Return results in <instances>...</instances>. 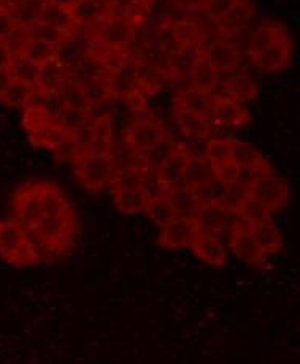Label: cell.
<instances>
[{
  "mask_svg": "<svg viewBox=\"0 0 300 364\" xmlns=\"http://www.w3.org/2000/svg\"><path fill=\"white\" fill-rule=\"evenodd\" d=\"M235 213L239 215V219L248 223H254L264 219H270L271 213L270 208L262 203L259 198L249 195L247 191L242 195V198L235 205Z\"/></svg>",
  "mask_w": 300,
  "mask_h": 364,
  "instance_id": "obj_29",
  "label": "cell"
},
{
  "mask_svg": "<svg viewBox=\"0 0 300 364\" xmlns=\"http://www.w3.org/2000/svg\"><path fill=\"white\" fill-rule=\"evenodd\" d=\"M207 119L212 130L221 132L242 130L251 124V114L245 105L226 95H214Z\"/></svg>",
  "mask_w": 300,
  "mask_h": 364,
  "instance_id": "obj_5",
  "label": "cell"
},
{
  "mask_svg": "<svg viewBox=\"0 0 300 364\" xmlns=\"http://www.w3.org/2000/svg\"><path fill=\"white\" fill-rule=\"evenodd\" d=\"M134 2L138 4V5L145 6V9H148V6H150L152 2H156V0H134Z\"/></svg>",
  "mask_w": 300,
  "mask_h": 364,
  "instance_id": "obj_49",
  "label": "cell"
},
{
  "mask_svg": "<svg viewBox=\"0 0 300 364\" xmlns=\"http://www.w3.org/2000/svg\"><path fill=\"white\" fill-rule=\"evenodd\" d=\"M162 193L172 201V205L175 206L180 215H194L202 205L194 187L190 184L167 187L164 188Z\"/></svg>",
  "mask_w": 300,
  "mask_h": 364,
  "instance_id": "obj_27",
  "label": "cell"
},
{
  "mask_svg": "<svg viewBox=\"0 0 300 364\" xmlns=\"http://www.w3.org/2000/svg\"><path fill=\"white\" fill-rule=\"evenodd\" d=\"M202 230H207L216 236L230 232V228L239 219L235 209L222 205H200L197 213L194 214Z\"/></svg>",
  "mask_w": 300,
  "mask_h": 364,
  "instance_id": "obj_16",
  "label": "cell"
},
{
  "mask_svg": "<svg viewBox=\"0 0 300 364\" xmlns=\"http://www.w3.org/2000/svg\"><path fill=\"white\" fill-rule=\"evenodd\" d=\"M37 21L48 26H53L56 29L64 31L71 35H78V32L81 31L80 26L76 24L71 9L51 4L48 2V0H43V5H41Z\"/></svg>",
  "mask_w": 300,
  "mask_h": 364,
  "instance_id": "obj_22",
  "label": "cell"
},
{
  "mask_svg": "<svg viewBox=\"0 0 300 364\" xmlns=\"http://www.w3.org/2000/svg\"><path fill=\"white\" fill-rule=\"evenodd\" d=\"M207 164L210 166H216L221 164L230 162V148H229V136L208 138L205 144V156Z\"/></svg>",
  "mask_w": 300,
  "mask_h": 364,
  "instance_id": "obj_38",
  "label": "cell"
},
{
  "mask_svg": "<svg viewBox=\"0 0 300 364\" xmlns=\"http://www.w3.org/2000/svg\"><path fill=\"white\" fill-rule=\"evenodd\" d=\"M229 148H230V160L240 168H251V170H259L265 174L275 173L271 166L259 149H256L253 144L243 141L240 138L229 136Z\"/></svg>",
  "mask_w": 300,
  "mask_h": 364,
  "instance_id": "obj_17",
  "label": "cell"
},
{
  "mask_svg": "<svg viewBox=\"0 0 300 364\" xmlns=\"http://www.w3.org/2000/svg\"><path fill=\"white\" fill-rule=\"evenodd\" d=\"M175 121L181 133L191 141H207L212 135V127L208 119L202 114L192 113V111L175 108Z\"/></svg>",
  "mask_w": 300,
  "mask_h": 364,
  "instance_id": "obj_21",
  "label": "cell"
},
{
  "mask_svg": "<svg viewBox=\"0 0 300 364\" xmlns=\"http://www.w3.org/2000/svg\"><path fill=\"white\" fill-rule=\"evenodd\" d=\"M72 162L76 179L86 191L94 193L105 191L108 186H111L118 171L113 151L97 152L75 149L72 154Z\"/></svg>",
  "mask_w": 300,
  "mask_h": 364,
  "instance_id": "obj_2",
  "label": "cell"
},
{
  "mask_svg": "<svg viewBox=\"0 0 300 364\" xmlns=\"http://www.w3.org/2000/svg\"><path fill=\"white\" fill-rule=\"evenodd\" d=\"M247 51L256 68L276 73L289 67L294 55V40L281 23L265 19L251 35Z\"/></svg>",
  "mask_w": 300,
  "mask_h": 364,
  "instance_id": "obj_1",
  "label": "cell"
},
{
  "mask_svg": "<svg viewBox=\"0 0 300 364\" xmlns=\"http://www.w3.org/2000/svg\"><path fill=\"white\" fill-rule=\"evenodd\" d=\"M10 9H9V5H6V2L5 0H0V15H2V13H5V11H9Z\"/></svg>",
  "mask_w": 300,
  "mask_h": 364,
  "instance_id": "obj_50",
  "label": "cell"
},
{
  "mask_svg": "<svg viewBox=\"0 0 300 364\" xmlns=\"http://www.w3.org/2000/svg\"><path fill=\"white\" fill-rule=\"evenodd\" d=\"M234 2L235 0H202V6L207 15L216 21Z\"/></svg>",
  "mask_w": 300,
  "mask_h": 364,
  "instance_id": "obj_43",
  "label": "cell"
},
{
  "mask_svg": "<svg viewBox=\"0 0 300 364\" xmlns=\"http://www.w3.org/2000/svg\"><path fill=\"white\" fill-rule=\"evenodd\" d=\"M192 252L202 262L213 266V268H224L227 264V249L222 244L221 237L216 236L207 230H199L190 244Z\"/></svg>",
  "mask_w": 300,
  "mask_h": 364,
  "instance_id": "obj_15",
  "label": "cell"
},
{
  "mask_svg": "<svg viewBox=\"0 0 300 364\" xmlns=\"http://www.w3.org/2000/svg\"><path fill=\"white\" fill-rule=\"evenodd\" d=\"M31 40V31H29V24H23V23H16L13 26V29L10 33L6 35V38L4 40V43L9 48L10 53L15 54H23L26 45L29 43Z\"/></svg>",
  "mask_w": 300,
  "mask_h": 364,
  "instance_id": "obj_40",
  "label": "cell"
},
{
  "mask_svg": "<svg viewBox=\"0 0 300 364\" xmlns=\"http://www.w3.org/2000/svg\"><path fill=\"white\" fill-rule=\"evenodd\" d=\"M0 257L16 268H31L43 263L29 232L13 219L0 220Z\"/></svg>",
  "mask_w": 300,
  "mask_h": 364,
  "instance_id": "obj_3",
  "label": "cell"
},
{
  "mask_svg": "<svg viewBox=\"0 0 300 364\" xmlns=\"http://www.w3.org/2000/svg\"><path fill=\"white\" fill-rule=\"evenodd\" d=\"M194 154L187 149L175 146L165 154L156 168V179L160 192L167 187L186 184L187 170H190V162Z\"/></svg>",
  "mask_w": 300,
  "mask_h": 364,
  "instance_id": "obj_9",
  "label": "cell"
},
{
  "mask_svg": "<svg viewBox=\"0 0 300 364\" xmlns=\"http://www.w3.org/2000/svg\"><path fill=\"white\" fill-rule=\"evenodd\" d=\"M167 141H169V132L162 122L152 117H138L124 132L125 146L138 156L152 154L167 144Z\"/></svg>",
  "mask_w": 300,
  "mask_h": 364,
  "instance_id": "obj_4",
  "label": "cell"
},
{
  "mask_svg": "<svg viewBox=\"0 0 300 364\" xmlns=\"http://www.w3.org/2000/svg\"><path fill=\"white\" fill-rule=\"evenodd\" d=\"M48 2L56 4V5H61V6H66V9H73V6L78 4V0H48Z\"/></svg>",
  "mask_w": 300,
  "mask_h": 364,
  "instance_id": "obj_47",
  "label": "cell"
},
{
  "mask_svg": "<svg viewBox=\"0 0 300 364\" xmlns=\"http://www.w3.org/2000/svg\"><path fill=\"white\" fill-rule=\"evenodd\" d=\"M111 6L99 2V0H78L72 9V15L80 26V29H94L108 16Z\"/></svg>",
  "mask_w": 300,
  "mask_h": 364,
  "instance_id": "obj_26",
  "label": "cell"
},
{
  "mask_svg": "<svg viewBox=\"0 0 300 364\" xmlns=\"http://www.w3.org/2000/svg\"><path fill=\"white\" fill-rule=\"evenodd\" d=\"M13 220L24 227L27 232L37 225L41 213L40 200V181L26 182L19 186L11 197Z\"/></svg>",
  "mask_w": 300,
  "mask_h": 364,
  "instance_id": "obj_7",
  "label": "cell"
},
{
  "mask_svg": "<svg viewBox=\"0 0 300 364\" xmlns=\"http://www.w3.org/2000/svg\"><path fill=\"white\" fill-rule=\"evenodd\" d=\"M6 2V5H9V9L10 10H15V9H18V6L24 2V0H5Z\"/></svg>",
  "mask_w": 300,
  "mask_h": 364,
  "instance_id": "obj_48",
  "label": "cell"
},
{
  "mask_svg": "<svg viewBox=\"0 0 300 364\" xmlns=\"http://www.w3.org/2000/svg\"><path fill=\"white\" fill-rule=\"evenodd\" d=\"M81 87L85 90L88 100L93 107L107 103L111 97L116 95V89L111 75H102L99 78L89 80L86 82H83Z\"/></svg>",
  "mask_w": 300,
  "mask_h": 364,
  "instance_id": "obj_31",
  "label": "cell"
},
{
  "mask_svg": "<svg viewBox=\"0 0 300 364\" xmlns=\"http://www.w3.org/2000/svg\"><path fill=\"white\" fill-rule=\"evenodd\" d=\"M221 87V95L230 97L240 103L253 102L259 95V86L239 64L218 68L214 89Z\"/></svg>",
  "mask_w": 300,
  "mask_h": 364,
  "instance_id": "obj_6",
  "label": "cell"
},
{
  "mask_svg": "<svg viewBox=\"0 0 300 364\" xmlns=\"http://www.w3.org/2000/svg\"><path fill=\"white\" fill-rule=\"evenodd\" d=\"M169 75L165 70H160L156 65L138 62L135 64V76H134V87L140 89L146 95H155L159 90H162Z\"/></svg>",
  "mask_w": 300,
  "mask_h": 364,
  "instance_id": "obj_25",
  "label": "cell"
},
{
  "mask_svg": "<svg viewBox=\"0 0 300 364\" xmlns=\"http://www.w3.org/2000/svg\"><path fill=\"white\" fill-rule=\"evenodd\" d=\"M146 94H143L140 89L130 87L124 90V102L128 105V108L135 114H145L148 109V100H146Z\"/></svg>",
  "mask_w": 300,
  "mask_h": 364,
  "instance_id": "obj_41",
  "label": "cell"
},
{
  "mask_svg": "<svg viewBox=\"0 0 300 364\" xmlns=\"http://www.w3.org/2000/svg\"><path fill=\"white\" fill-rule=\"evenodd\" d=\"M36 94L37 87H33L24 81L11 78L9 87L5 89V92L0 97V103H4L10 108H26L32 102L33 97H36Z\"/></svg>",
  "mask_w": 300,
  "mask_h": 364,
  "instance_id": "obj_30",
  "label": "cell"
},
{
  "mask_svg": "<svg viewBox=\"0 0 300 364\" xmlns=\"http://www.w3.org/2000/svg\"><path fill=\"white\" fill-rule=\"evenodd\" d=\"M58 95L61 97L62 103H64L67 108L80 111V113H83V114L89 116V113L94 108L93 105L89 103L85 90H83V87H81V84L73 81L72 78L68 80L64 86H62Z\"/></svg>",
  "mask_w": 300,
  "mask_h": 364,
  "instance_id": "obj_32",
  "label": "cell"
},
{
  "mask_svg": "<svg viewBox=\"0 0 300 364\" xmlns=\"http://www.w3.org/2000/svg\"><path fill=\"white\" fill-rule=\"evenodd\" d=\"M11 58H13V54L4 43V40H0V70H9Z\"/></svg>",
  "mask_w": 300,
  "mask_h": 364,
  "instance_id": "obj_45",
  "label": "cell"
},
{
  "mask_svg": "<svg viewBox=\"0 0 300 364\" xmlns=\"http://www.w3.org/2000/svg\"><path fill=\"white\" fill-rule=\"evenodd\" d=\"M229 244L230 250L235 257L251 266H262L265 263V257L261 247L251 232V227L248 222H243L242 219H237L235 223L229 232Z\"/></svg>",
  "mask_w": 300,
  "mask_h": 364,
  "instance_id": "obj_11",
  "label": "cell"
},
{
  "mask_svg": "<svg viewBox=\"0 0 300 364\" xmlns=\"http://www.w3.org/2000/svg\"><path fill=\"white\" fill-rule=\"evenodd\" d=\"M214 95L216 94L210 89L190 84V86L178 92L175 99V108L192 111V113H197L207 117L208 111L212 108V103L214 100Z\"/></svg>",
  "mask_w": 300,
  "mask_h": 364,
  "instance_id": "obj_20",
  "label": "cell"
},
{
  "mask_svg": "<svg viewBox=\"0 0 300 364\" xmlns=\"http://www.w3.org/2000/svg\"><path fill=\"white\" fill-rule=\"evenodd\" d=\"M9 72L11 78L24 81L31 86L37 87V76H38V65L36 62H32L29 58H26L24 54H15L11 58V62L9 65Z\"/></svg>",
  "mask_w": 300,
  "mask_h": 364,
  "instance_id": "obj_35",
  "label": "cell"
},
{
  "mask_svg": "<svg viewBox=\"0 0 300 364\" xmlns=\"http://www.w3.org/2000/svg\"><path fill=\"white\" fill-rule=\"evenodd\" d=\"M212 171L213 176L218 181L224 182V184H234V182L239 181V166H237L232 160L226 164L212 166Z\"/></svg>",
  "mask_w": 300,
  "mask_h": 364,
  "instance_id": "obj_42",
  "label": "cell"
},
{
  "mask_svg": "<svg viewBox=\"0 0 300 364\" xmlns=\"http://www.w3.org/2000/svg\"><path fill=\"white\" fill-rule=\"evenodd\" d=\"M11 81V75L9 70H0V97L5 92V89L9 87V84Z\"/></svg>",
  "mask_w": 300,
  "mask_h": 364,
  "instance_id": "obj_46",
  "label": "cell"
},
{
  "mask_svg": "<svg viewBox=\"0 0 300 364\" xmlns=\"http://www.w3.org/2000/svg\"><path fill=\"white\" fill-rule=\"evenodd\" d=\"M86 54L93 58L108 75H116L129 64L130 51L128 45L110 43L102 38L93 37L86 43Z\"/></svg>",
  "mask_w": 300,
  "mask_h": 364,
  "instance_id": "obj_10",
  "label": "cell"
},
{
  "mask_svg": "<svg viewBox=\"0 0 300 364\" xmlns=\"http://www.w3.org/2000/svg\"><path fill=\"white\" fill-rule=\"evenodd\" d=\"M249 227L257 246L261 247L265 257L280 254L283 249V235L274 223V220H271V217L270 219L249 223Z\"/></svg>",
  "mask_w": 300,
  "mask_h": 364,
  "instance_id": "obj_23",
  "label": "cell"
},
{
  "mask_svg": "<svg viewBox=\"0 0 300 364\" xmlns=\"http://www.w3.org/2000/svg\"><path fill=\"white\" fill-rule=\"evenodd\" d=\"M113 191V205L121 214L137 215L145 213V208L150 200V192L143 186L118 187Z\"/></svg>",
  "mask_w": 300,
  "mask_h": 364,
  "instance_id": "obj_19",
  "label": "cell"
},
{
  "mask_svg": "<svg viewBox=\"0 0 300 364\" xmlns=\"http://www.w3.org/2000/svg\"><path fill=\"white\" fill-rule=\"evenodd\" d=\"M16 24V19L13 16L11 10L5 11L0 15V40H5L6 35L10 33V31L13 29V26Z\"/></svg>",
  "mask_w": 300,
  "mask_h": 364,
  "instance_id": "obj_44",
  "label": "cell"
},
{
  "mask_svg": "<svg viewBox=\"0 0 300 364\" xmlns=\"http://www.w3.org/2000/svg\"><path fill=\"white\" fill-rule=\"evenodd\" d=\"M216 73H218V68H216L210 60H208L204 54L199 53L197 60L191 70L190 80L191 84L199 87L210 89L214 92V84H216Z\"/></svg>",
  "mask_w": 300,
  "mask_h": 364,
  "instance_id": "obj_34",
  "label": "cell"
},
{
  "mask_svg": "<svg viewBox=\"0 0 300 364\" xmlns=\"http://www.w3.org/2000/svg\"><path fill=\"white\" fill-rule=\"evenodd\" d=\"M31 143L36 148L48 149L59 152L66 148H71L75 151L76 148V132L68 129L66 124H62L59 119H53L51 122H48L45 127L40 130L29 133Z\"/></svg>",
  "mask_w": 300,
  "mask_h": 364,
  "instance_id": "obj_12",
  "label": "cell"
},
{
  "mask_svg": "<svg viewBox=\"0 0 300 364\" xmlns=\"http://www.w3.org/2000/svg\"><path fill=\"white\" fill-rule=\"evenodd\" d=\"M53 119H56L50 111H48L43 105L31 102L27 107L24 108V114H23V125L27 133H33L40 130L41 127H45L48 122H51Z\"/></svg>",
  "mask_w": 300,
  "mask_h": 364,
  "instance_id": "obj_37",
  "label": "cell"
},
{
  "mask_svg": "<svg viewBox=\"0 0 300 364\" xmlns=\"http://www.w3.org/2000/svg\"><path fill=\"white\" fill-rule=\"evenodd\" d=\"M256 16V5L253 0H235L222 15L214 21L221 37L234 38L251 24Z\"/></svg>",
  "mask_w": 300,
  "mask_h": 364,
  "instance_id": "obj_13",
  "label": "cell"
},
{
  "mask_svg": "<svg viewBox=\"0 0 300 364\" xmlns=\"http://www.w3.org/2000/svg\"><path fill=\"white\" fill-rule=\"evenodd\" d=\"M68 80H71L68 68L66 65V62L58 55V58L38 65L37 92L45 95L59 94V90Z\"/></svg>",
  "mask_w": 300,
  "mask_h": 364,
  "instance_id": "obj_18",
  "label": "cell"
},
{
  "mask_svg": "<svg viewBox=\"0 0 300 364\" xmlns=\"http://www.w3.org/2000/svg\"><path fill=\"white\" fill-rule=\"evenodd\" d=\"M172 38L177 46L181 48H195L197 50L199 41L202 37L200 27L195 21L191 19H180L172 24Z\"/></svg>",
  "mask_w": 300,
  "mask_h": 364,
  "instance_id": "obj_33",
  "label": "cell"
},
{
  "mask_svg": "<svg viewBox=\"0 0 300 364\" xmlns=\"http://www.w3.org/2000/svg\"><path fill=\"white\" fill-rule=\"evenodd\" d=\"M245 191L265 203L271 213L280 211L284 206H288V203L291 201V188L288 181L278 176L276 173L262 174V176L256 178L245 187Z\"/></svg>",
  "mask_w": 300,
  "mask_h": 364,
  "instance_id": "obj_8",
  "label": "cell"
},
{
  "mask_svg": "<svg viewBox=\"0 0 300 364\" xmlns=\"http://www.w3.org/2000/svg\"><path fill=\"white\" fill-rule=\"evenodd\" d=\"M197 55L199 51L195 48L177 46V50H170L167 53L165 73L169 75V78L187 80L195 60H197Z\"/></svg>",
  "mask_w": 300,
  "mask_h": 364,
  "instance_id": "obj_24",
  "label": "cell"
},
{
  "mask_svg": "<svg viewBox=\"0 0 300 364\" xmlns=\"http://www.w3.org/2000/svg\"><path fill=\"white\" fill-rule=\"evenodd\" d=\"M59 51H61V46L53 45L46 40L31 37L29 43H27L24 48L23 54L26 55V58H29L32 62H36L37 65H41L48 60L58 58Z\"/></svg>",
  "mask_w": 300,
  "mask_h": 364,
  "instance_id": "obj_36",
  "label": "cell"
},
{
  "mask_svg": "<svg viewBox=\"0 0 300 364\" xmlns=\"http://www.w3.org/2000/svg\"><path fill=\"white\" fill-rule=\"evenodd\" d=\"M199 230L200 225L194 215H178L160 228L157 244L169 250L187 247Z\"/></svg>",
  "mask_w": 300,
  "mask_h": 364,
  "instance_id": "obj_14",
  "label": "cell"
},
{
  "mask_svg": "<svg viewBox=\"0 0 300 364\" xmlns=\"http://www.w3.org/2000/svg\"><path fill=\"white\" fill-rule=\"evenodd\" d=\"M145 214L148 215L151 222H155L159 228L165 227L167 223L177 219L180 215L172 201L165 197L162 192L151 195L148 200V205L145 208Z\"/></svg>",
  "mask_w": 300,
  "mask_h": 364,
  "instance_id": "obj_28",
  "label": "cell"
},
{
  "mask_svg": "<svg viewBox=\"0 0 300 364\" xmlns=\"http://www.w3.org/2000/svg\"><path fill=\"white\" fill-rule=\"evenodd\" d=\"M29 31H31V37L46 40V41H50V43L58 45L61 48L76 37V35H71L64 31H59L53 26L40 23V21H33V23H31Z\"/></svg>",
  "mask_w": 300,
  "mask_h": 364,
  "instance_id": "obj_39",
  "label": "cell"
}]
</instances>
